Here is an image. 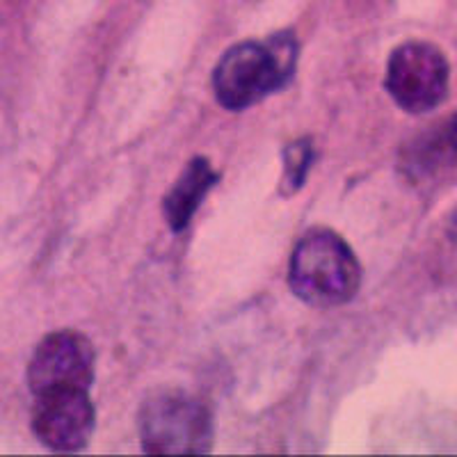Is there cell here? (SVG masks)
Returning a JSON list of instances; mask_svg holds the SVG:
<instances>
[{"label":"cell","mask_w":457,"mask_h":457,"mask_svg":"<svg viewBox=\"0 0 457 457\" xmlns=\"http://www.w3.org/2000/svg\"><path fill=\"white\" fill-rule=\"evenodd\" d=\"M297 39L291 30L268 42H243L220 57L213 71V94L227 110H245L275 94L295 73Z\"/></svg>","instance_id":"obj_1"},{"label":"cell","mask_w":457,"mask_h":457,"mask_svg":"<svg viewBox=\"0 0 457 457\" xmlns=\"http://www.w3.org/2000/svg\"><path fill=\"white\" fill-rule=\"evenodd\" d=\"M288 284L309 304L338 307L359 291L361 268L341 236L329 228H313L293 250Z\"/></svg>","instance_id":"obj_2"},{"label":"cell","mask_w":457,"mask_h":457,"mask_svg":"<svg viewBox=\"0 0 457 457\" xmlns=\"http://www.w3.org/2000/svg\"><path fill=\"white\" fill-rule=\"evenodd\" d=\"M140 444L156 455H202L213 446V419L199 398L161 391L140 410Z\"/></svg>","instance_id":"obj_3"},{"label":"cell","mask_w":457,"mask_h":457,"mask_svg":"<svg viewBox=\"0 0 457 457\" xmlns=\"http://www.w3.org/2000/svg\"><path fill=\"white\" fill-rule=\"evenodd\" d=\"M386 92L395 105L411 114H426L446 101L451 64L435 44H400L386 64Z\"/></svg>","instance_id":"obj_4"},{"label":"cell","mask_w":457,"mask_h":457,"mask_svg":"<svg viewBox=\"0 0 457 457\" xmlns=\"http://www.w3.org/2000/svg\"><path fill=\"white\" fill-rule=\"evenodd\" d=\"M89 389H51L35 395L32 430L37 439L55 453H79L94 430V405Z\"/></svg>","instance_id":"obj_5"},{"label":"cell","mask_w":457,"mask_h":457,"mask_svg":"<svg viewBox=\"0 0 457 457\" xmlns=\"http://www.w3.org/2000/svg\"><path fill=\"white\" fill-rule=\"evenodd\" d=\"M94 379V348L79 332L48 334L28 366L32 395L51 389H89Z\"/></svg>","instance_id":"obj_6"},{"label":"cell","mask_w":457,"mask_h":457,"mask_svg":"<svg viewBox=\"0 0 457 457\" xmlns=\"http://www.w3.org/2000/svg\"><path fill=\"white\" fill-rule=\"evenodd\" d=\"M215 181H218V174L206 158L199 156L187 162L181 177L177 179V183L170 187V193L162 199V213H165L171 231H183L190 224L193 215L197 213L199 204L204 202L208 190L215 186Z\"/></svg>","instance_id":"obj_7"},{"label":"cell","mask_w":457,"mask_h":457,"mask_svg":"<svg viewBox=\"0 0 457 457\" xmlns=\"http://www.w3.org/2000/svg\"><path fill=\"white\" fill-rule=\"evenodd\" d=\"M313 162V149L309 140H297L284 151V195L297 193L307 181L309 167Z\"/></svg>","instance_id":"obj_8"},{"label":"cell","mask_w":457,"mask_h":457,"mask_svg":"<svg viewBox=\"0 0 457 457\" xmlns=\"http://www.w3.org/2000/svg\"><path fill=\"white\" fill-rule=\"evenodd\" d=\"M444 133H446V142H448V146H451L453 156L457 158V112L453 114L451 121L444 126Z\"/></svg>","instance_id":"obj_9"}]
</instances>
